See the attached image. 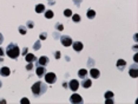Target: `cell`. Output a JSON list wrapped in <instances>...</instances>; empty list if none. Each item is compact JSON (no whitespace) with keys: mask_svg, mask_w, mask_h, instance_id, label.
Returning <instances> with one entry per match:
<instances>
[{"mask_svg":"<svg viewBox=\"0 0 138 104\" xmlns=\"http://www.w3.org/2000/svg\"><path fill=\"white\" fill-rule=\"evenodd\" d=\"M47 90V85L44 83V82H36L33 85H32V93L34 97H39L44 95Z\"/></svg>","mask_w":138,"mask_h":104,"instance_id":"cell-1","label":"cell"},{"mask_svg":"<svg viewBox=\"0 0 138 104\" xmlns=\"http://www.w3.org/2000/svg\"><path fill=\"white\" fill-rule=\"evenodd\" d=\"M6 55L10 58H12V59H17L19 57V55H20V50H19L18 45L14 44V43H11V44L7 45V47H6Z\"/></svg>","mask_w":138,"mask_h":104,"instance_id":"cell-2","label":"cell"},{"mask_svg":"<svg viewBox=\"0 0 138 104\" xmlns=\"http://www.w3.org/2000/svg\"><path fill=\"white\" fill-rule=\"evenodd\" d=\"M55 80H57V76L53 72H47V73L45 74V82L46 83L53 84V83H55Z\"/></svg>","mask_w":138,"mask_h":104,"instance_id":"cell-3","label":"cell"},{"mask_svg":"<svg viewBox=\"0 0 138 104\" xmlns=\"http://www.w3.org/2000/svg\"><path fill=\"white\" fill-rule=\"evenodd\" d=\"M70 102L71 103H74V104H80L83 103V97L80 96V95H78V93H73L71 97H70Z\"/></svg>","mask_w":138,"mask_h":104,"instance_id":"cell-4","label":"cell"},{"mask_svg":"<svg viewBox=\"0 0 138 104\" xmlns=\"http://www.w3.org/2000/svg\"><path fill=\"white\" fill-rule=\"evenodd\" d=\"M60 42H61V44L64 45V46H71L72 45V39H71V37L69 36H61L60 37Z\"/></svg>","mask_w":138,"mask_h":104,"instance_id":"cell-5","label":"cell"},{"mask_svg":"<svg viewBox=\"0 0 138 104\" xmlns=\"http://www.w3.org/2000/svg\"><path fill=\"white\" fill-rule=\"evenodd\" d=\"M67 86H69L72 91H77L78 88H79V82H78L77 79H72V80H70V82H69Z\"/></svg>","mask_w":138,"mask_h":104,"instance_id":"cell-6","label":"cell"},{"mask_svg":"<svg viewBox=\"0 0 138 104\" xmlns=\"http://www.w3.org/2000/svg\"><path fill=\"white\" fill-rule=\"evenodd\" d=\"M129 74H130L131 77H133V78H137V77H138L137 64H135V65H132V66L130 67V70H129Z\"/></svg>","mask_w":138,"mask_h":104,"instance_id":"cell-7","label":"cell"},{"mask_svg":"<svg viewBox=\"0 0 138 104\" xmlns=\"http://www.w3.org/2000/svg\"><path fill=\"white\" fill-rule=\"evenodd\" d=\"M37 61H38V64H39V65H42V66H46V65L50 63V59H48V57L42 56V57H40L39 59H37Z\"/></svg>","mask_w":138,"mask_h":104,"instance_id":"cell-8","label":"cell"},{"mask_svg":"<svg viewBox=\"0 0 138 104\" xmlns=\"http://www.w3.org/2000/svg\"><path fill=\"white\" fill-rule=\"evenodd\" d=\"M72 46H73V50L77 51V52H80L84 47V45L82 42H74V43H72Z\"/></svg>","mask_w":138,"mask_h":104,"instance_id":"cell-9","label":"cell"},{"mask_svg":"<svg viewBox=\"0 0 138 104\" xmlns=\"http://www.w3.org/2000/svg\"><path fill=\"white\" fill-rule=\"evenodd\" d=\"M0 74H1L2 77H7V76L11 74V70H10L7 66H4V67L0 69Z\"/></svg>","mask_w":138,"mask_h":104,"instance_id":"cell-10","label":"cell"},{"mask_svg":"<svg viewBox=\"0 0 138 104\" xmlns=\"http://www.w3.org/2000/svg\"><path fill=\"white\" fill-rule=\"evenodd\" d=\"M36 72H37V76L38 77H42L44 74H45V72H46V69H45V66H38L37 69H36Z\"/></svg>","mask_w":138,"mask_h":104,"instance_id":"cell-11","label":"cell"},{"mask_svg":"<svg viewBox=\"0 0 138 104\" xmlns=\"http://www.w3.org/2000/svg\"><path fill=\"white\" fill-rule=\"evenodd\" d=\"M89 73H90V76H91L92 78H95V79L99 78V76H100V72H99V70H97V69H91Z\"/></svg>","mask_w":138,"mask_h":104,"instance_id":"cell-12","label":"cell"},{"mask_svg":"<svg viewBox=\"0 0 138 104\" xmlns=\"http://www.w3.org/2000/svg\"><path fill=\"white\" fill-rule=\"evenodd\" d=\"M25 59L27 63H33V61H37V58H36V56L34 55H32V53H27L26 56H25Z\"/></svg>","mask_w":138,"mask_h":104,"instance_id":"cell-13","label":"cell"},{"mask_svg":"<svg viewBox=\"0 0 138 104\" xmlns=\"http://www.w3.org/2000/svg\"><path fill=\"white\" fill-rule=\"evenodd\" d=\"M91 85H92V80L91 79H84L83 82H82V86L85 88V89H89Z\"/></svg>","mask_w":138,"mask_h":104,"instance_id":"cell-14","label":"cell"},{"mask_svg":"<svg viewBox=\"0 0 138 104\" xmlns=\"http://www.w3.org/2000/svg\"><path fill=\"white\" fill-rule=\"evenodd\" d=\"M125 65H126V61L124 59H118L117 61V67L119 69V70H124Z\"/></svg>","mask_w":138,"mask_h":104,"instance_id":"cell-15","label":"cell"},{"mask_svg":"<svg viewBox=\"0 0 138 104\" xmlns=\"http://www.w3.org/2000/svg\"><path fill=\"white\" fill-rule=\"evenodd\" d=\"M36 12H37V13H42V12H45V5H42V4L37 5V6H36Z\"/></svg>","mask_w":138,"mask_h":104,"instance_id":"cell-16","label":"cell"},{"mask_svg":"<svg viewBox=\"0 0 138 104\" xmlns=\"http://www.w3.org/2000/svg\"><path fill=\"white\" fill-rule=\"evenodd\" d=\"M86 15H87V18H89V19H93V18L96 17V11H93V10H91V8H90V10L87 11Z\"/></svg>","mask_w":138,"mask_h":104,"instance_id":"cell-17","label":"cell"},{"mask_svg":"<svg viewBox=\"0 0 138 104\" xmlns=\"http://www.w3.org/2000/svg\"><path fill=\"white\" fill-rule=\"evenodd\" d=\"M86 74H87V71H86L85 69H80V70L78 71V76H79V78H85V77H86Z\"/></svg>","mask_w":138,"mask_h":104,"instance_id":"cell-18","label":"cell"},{"mask_svg":"<svg viewBox=\"0 0 138 104\" xmlns=\"http://www.w3.org/2000/svg\"><path fill=\"white\" fill-rule=\"evenodd\" d=\"M18 30H19V32H20V34H23V36H25V34H26V32H27L26 26H24V25H20Z\"/></svg>","mask_w":138,"mask_h":104,"instance_id":"cell-19","label":"cell"},{"mask_svg":"<svg viewBox=\"0 0 138 104\" xmlns=\"http://www.w3.org/2000/svg\"><path fill=\"white\" fill-rule=\"evenodd\" d=\"M45 18H46V19H52V18H53V11H51V10L46 11V12H45Z\"/></svg>","mask_w":138,"mask_h":104,"instance_id":"cell-20","label":"cell"},{"mask_svg":"<svg viewBox=\"0 0 138 104\" xmlns=\"http://www.w3.org/2000/svg\"><path fill=\"white\" fill-rule=\"evenodd\" d=\"M71 17H72V19H73L74 23H79L80 21V15L79 14H72Z\"/></svg>","mask_w":138,"mask_h":104,"instance_id":"cell-21","label":"cell"},{"mask_svg":"<svg viewBox=\"0 0 138 104\" xmlns=\"http://www.w3.org/2000/svg\"><path fill=\"white\" fill-rule=\"evenodd\" d=\"M104 97L108 99V98H113V92H111V91H106L105 92V95H104Z\"/></svg>","mask_w":138,"mask_h":104,"instance_id":"cell-22","label":"cell"},{"mask_svg":"<svg viewBox=\"0 0 138 104\" xmlns=\"http://www.w3.org/2000/svg\"><path fill=\"white\" fill-rule=\"evenodd\" d=\"M40 46H42V45H40V40H38V42H36V43H34V45H33V49L37 51V50H39V49H40Z\"/></svg>","mask_w":138,"mask_h":104,"instance_id":"cell-23","label":"cell"},{"mask_svg":"<svg viewBox=\"0 0 138 104\" xmlns=\"http://www.w3.org/2000/svg\"><path fill=\"white\" fill-rule=\"evenodd\" d=\"M64 15H65V17H71V15H72V11L69 10V8L65 10V11H64Z\"/></svg>","mask_w":138,"mask_h":104,"instance_id":"cell-24","label":"cell"},{"mask_svg":"<svg viewBox=\"0 0 138 104\" xmlns=\"http://www.w3.org/2000/svg\"><path fill=\"white\" fill-rule=\"evenodd\" d=\"M33 69V63H28L27 65H26V70H28V71H31Z\"/></svg>","mask_w":138,"mask_h":104,"instance_id":"cell-25","label":"cell"},{"mask_svg":"<svg viewBox=\"0 0 138 104\" xmlns=\"http://www.w3.org/2000/svg\"><path fill=\"white\" fill-rule=\"evenodd\" d=\"M46 37H47L46 32H42V34H40V37H39V38H40V40H45V39H46Z\"/></svg>","mask_w":138,"mask_h":104,"instance_id":"cell-26","label":"cell"},{"mask_svg":"<svg viewBox=\"0 0 138 104\" xmlns=\"http://www.w3.org/2000/svg\"><path fill=\"white\" fill-rule=\"evenodd\" d=\"M20 103L21 104H30V101H28V98H25V97H24V98L20 101Z\"/></svg>","mask_w":138,"mask_h":104,"instance_id":"cell-27","label":"cell"},{"mask_svg":"<svg viewBox=\"0 0 138 104\" xmlns=\"http://www.w3.org/2000/svg\"><path fill=\"white\" fill-rule=\"evenodd\" d=\"M57 30H58V31H63V30H64V26H63L60 23H58V24H57Z\"/></svg>","mask_w":138,"mask_h":104,"instance_id":"cell-28","label":"cell"},{"mask_svg":"<svg viewBox=\"0 0 138 104\" xmlns=\"http://www.w3.org/2000/svg\"><path fill=\"white\" fill-rule=\"evenodd\" d=\"M33 26H34V23H33V21H31V20L27 21V27H28V29H32Z\"/></svg>","mask_w":138,"mask_h":104,"instance_id":"cell-29","label":"cell"},{"mask_svg":"<svg viewBox=\"0 0 138 104\" xmlns=\"http://www.w3.org/2000/svg\"><path fill=\"white\" fill-rule=\"evenodd\" d=\"M27 52H28V49H27V47H24V49H23L21 55H23V56H26V55H27Z\"/></svg>","mask_w":138,"mask_h":104,"instance_id":"cell-30","label":"cell"},{"mask_svg":"<svg viewBox=\"0 0 138 104\" xmlns=\"http://www.w3.org/2000/svg\"><path fill=\"white\" fill-rule=\"evenodd\" d=\"M54 57H55V59H59V58H60V52H59V51H57V52H55Z\"/></svg>","mask_w":138,"mask_h":104,"instance_id":"cell-31","label":"cell"},{"mask_svg":"<svg viewBox=\"0 0 138 104\" xmlns=\"http://www.w3.org/2000/svg\"><path fill=\"white\" fill-rule=\"evenodd\" d=\"M82 1H83V0H73V2H74V4H76V5H77V6H79V5H80V2H82Z\"/></svg>","mask_w":138,"mask_h":104,"instance_id":"cell-32","label":"cell"},{"mask_svg":"<svg viewBox=\"0 0 138 104\" xmlns=\"http://www.w3.org/2000/svg\"><path fill=\"white\" fill-rule=\"evenodd\" d=\"M105 103H106V104H112V103H113V101H112V98H108Z\"/></svg>","mask_w":138,"mask_h":104,"instance_id":"cell-33","label":"cell"},{"mask_svg":"<svg viewBox=\"0 0 138 104\" xmlns=\"http://www.w3.org/2000/svg\"><path fill=\"white\" fill-rule=\"evenodd\" d=\"M4 55H5V53H4V50H2V49L0 47V57H2Z\"/></svg>","mask_w":138,"mask_h":104,"instance_id":"cell-34","label":"cell"},{"mask_svg":"<svg viewBox=\"0 0 138 104\" xmlns=\"http://www.w3.org/2000/svg\"><path fill=\"white\" fill-rule=\"evenodd\" d=\"M2 40H4V38H2V34H1V33H0V44H1V43H2Z\"/></svg>","mask_w":138,"mask_h":104,"instance_id":"cell-35","label":"cell"},{"mask_svg":"<svg viewBox=\"0 0 138 104\" xmlns=\"http://www.w3.org/2000/svg\"><path fill=\"white\" fill-rule=\"evenodd\" d=\"M133 59H135V61H137V60H138V56H137V55L135 56V58H133Z\"/></svg>","mask_w":138,"mask_h":104,"instance_id":"cell-36","label":"cell"},{"mask_svg":"<svg viewBox=\"0 0 138 104\" xmlns=\"http://www.w3.org/2000/svg\"><path fill=\"white\" fill-rule=\"evenodd\" d=\"M1 85H2V83H1V80H0V88H1Z\"/></svg>","mask_w":138,"mask_h":104,"instance_id":"cell-37","label":"cell"},{"mask_svg":"<svg viewBox=\"0 0 138 104\" xmlns=\"http://www.w3.org/2000/svg\"><path fill=\"white\" fill-rule=\"evenodd\" d=\"M48 1H51V0H48Z\"/></svg>","mask_w":138,"mask_h":104,"instance_id":"cell-38","label":"cell"}]
</instances>
